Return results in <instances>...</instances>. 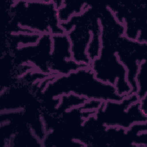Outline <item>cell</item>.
<instances>
[{
  "instance_id": "cell-1",
  "label": "cell",
  "mask_w": 147,
  "mask_h": 147,
  "mask_svg": "<svg viewBox=\"0 0 147 147\" xmlns=\"http://www.w3.org/2000/svg\"><path fill=\"white\" fill-rule=\"evenodd\" d=\"M37 90L40 100L56 102L62 95L70 93L87 100L102 102L120 101L115 87L98 79L90 66L80 68L64 75H53L41 80ZM37 90V91H38Z\"/></svg>"
},
{
  "instance_id": "cell-2",
  "label": "cell",
  "mask_w": 147,
  "mask_h": 147,
  "mask_svg": "<svg viewBox=\"0 0 147 147\" xmlns=\"http://www.w3.org/2000/svg\"><path fill=\"white\" fill-rule=\"evenodd\" d=\"M9 9L11 20L7 33H65L59 20L55 1H13Z\"/></svg>"
},
{
  "instance_id": "cell-3",
  "label": "cell",
  "mask_w": 147,
  "mask_h": 147,
  "mask_svg": "<svg viewBox=\"0 0 147 147\" xmlns=\"http://www.w3.org/2000/svg\"><path fill=\"white\" fill-rule=\"evenodd\" d=\"M119 37L110 32H101L100 53L91 63L90 67L98 79L114 86L119 95L126 96L132 94V90L127 80V71L116 53Z\"/></svg>"
},
{
  "instance_id": "cell-4",
  "label": "cell",
  "mask_w": 147,
  "mask_h": 147,
  "mask_svg": "<svg viewBox=\"0 0 147 147\" xmlns=\"http://www.w3.org/2000/svg\"><path fill=\"white\" fill-rule=\"evenodd\" d=\"M95 117L106 127H118L125 130L134 123L146 122V115L140 109L136 94H131L120 101L103 102Z\"/></svg>"
},
{
  "instance_id": "cell-5",
  "label": "cell",
  "mask_w": 147,
  "mask_h": 147,
  "mask_svg": "<svg viewBox=\"0 0 147 147\" xmlns=\"http://www.w3.org/2000/svg\"><path fill=\"white\" fill-rule=\"evenodd\" d=\"M52 48V34L45 33L41 35L36 44L21 47L10 52L13 55L14 65L28 64L44 74L54 75L49 69Z\"/></svg>"
},
{
  "instance_id": "cell-6",
  "label": "cell",
  "mask_w": 147,
  "mask_h": 147,
  "mask_svg": "<svg viewBox=\"0 0 147 147\" xmlns=\"http://www.w3.org/2000/svg\"><path fill=\"white\" fill-rule=\"evenodd\" d=\"M115 49L119 61L127 71V80L131 88L132 94H136L135 78L140 64L146 60L147 42L133 40L123 35L118 38Z\"/></svg>"
},
{
  "instance_id": "cell-7",
  "label": "cell",
  "mask_w": 147,
  "mask_h": 147,
  "mask_svg": "<svg viewBox=\"0 0 147 147\" xmlns=\"http://www.w3.org/2000/svg\"><path fill=\"white\" fill-rule=\"evenodd\" d=\"M52 38L49 69L52 75H64L86 67L72 59L71 43L67 33L52 35Z\"/></svg>"
},
{
  "instance_id": "cell-8",
  "label": "cell",
  "mask_w": 147,
  "mask_h": 147,
  "mask_svg": "<svg viewBox=\"0 0 147 147\" xmlns=\"http://www.w3.org/2000/svg\"><path fill=\"white\" fill-rule=\"evenodd\" d=\"M87 2L62 1L61 5L57 9L60 24L67 22L72 16L82 13L87 7Z\"/></svg>"
},
{
  "instance_id": "cell-9",
  "label": "cell",
  "mask_w": 147,
  "mask_h": 147,
  "mask_svg": "<svg viewBox=\"0 0 147 147\" xmlns=\"http://www.w3.org/2000/svg\"><path fill=\"white\" fill-rule=\"evenodd\" d=\"M146 60L143 61L140 64L137 73L135 78L137 86L136 95L139 100L147 96V83H146Z\"/></svg>"
}]
</instances>
